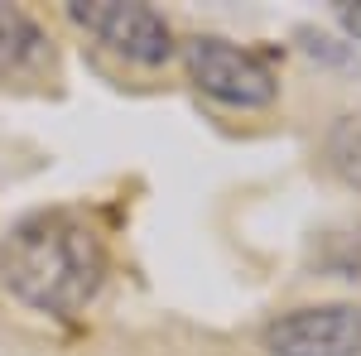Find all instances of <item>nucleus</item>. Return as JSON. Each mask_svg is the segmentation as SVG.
Here are the masks:
<instances>
[{
  "instance_id": "obj_2",
  "label": "nucleus",
  "mask_w": 361,
  "mask_h": 356,
  "mask_svg": "<svg viewBox=\"0 0 361 356\" xmlns=\"http://www.w3.org/2000/svg\"><path fill=\"white\" fill-rule=\"evenodd\" d=\"M183 63H188V78L197 92L231 111H265L279 97V78L270 73V63H260L250 49L231 39L193 34L183 44Z\"/></svg>"
},
{
  "instance_id": "obj_3",
  "label": "nucleus",
  "mask_w": 361,
  "mask_h": 356,
  "mask_svg": "<svg viewBox=\"0 0 361 356\" xmlns=\"http://www.w3.org/2000/svg\"><path fill=\"white\" fill-rule=\"evenodd\" d=\"M68 20L102 39L111 54H121L135 68H164L173 58V29L159 10L135 0H78L68 5Z\"/></svg>"
},
{
  "instance_id": "obj_7",
  "label": "nucleus",
  "mask_w": 361,
  "mask_h": 356,
  "mask_svg": "<svg viewBox=\"0 0 361 356\" xmlns=\"http://www.w3.org/2000/svg\"><path fill=\"white\" fill-rule=\"evenodd\" d=\"M337 20H342V29L361 44V5H337Z\"/></svg>"
},
{
  "instance_id": "obj_1",
  "label": "nucleus",
  "mask_w": 361,
  "mask_h": 356,
  "mask_svg": "<svg viewBox=\"0 0 361 356\" xmlns=\"http://www.w3.org/2000/svg\"><path fill=\"white\" fill-rule=\"evenodd\" d=\"M106 279V241L73 207H39L0 241V284L15 303L49 318H73Z\"/></svg>"
},
{
  "instance_id": "obj_4",
  "label": "nucleus",
  "mask_w": 361,
  "mask_h": 356,
  "mask_svg": "<svg viewBox=\"0 0 361 356\" xmlns=\"http://www.w3.org/2000/svg\"><path fill=\"white\" fill-rule=\"evenodd\" d=\"M265 356H361V303H308L260 328Z\"/></svg>"
},
{
  "instance_id": "obj_6",
  "label": "nucleus",
  "mask_w": 361,
  "mask_h": 356,
  "mask_svg": "<svg viewBox=\"0 0 361 356\" xmlns=\"http://www.w3.org/2000/svg\"><path fill=\"white\" fill-rule=\"evenodd\" d=\"M323 164L347 188L361 192V116H337L323 135Z\"/></svg>"
},
{
  "instance_id": "obj_5",
  "label": "nucleus",
  "mask_w": 361,
  "mask_h": 356,
  "mask_svg": "<svg viewBox=\"0 0 361 356\" xmlns=\"http://www.w3.org/2000/svg\"><path fill=\"white\" fill-rule=\"evenodd\" d=\"M54 63V39L20 5H0V82L39 78Z\"/></svg>"
}]
</instances>
